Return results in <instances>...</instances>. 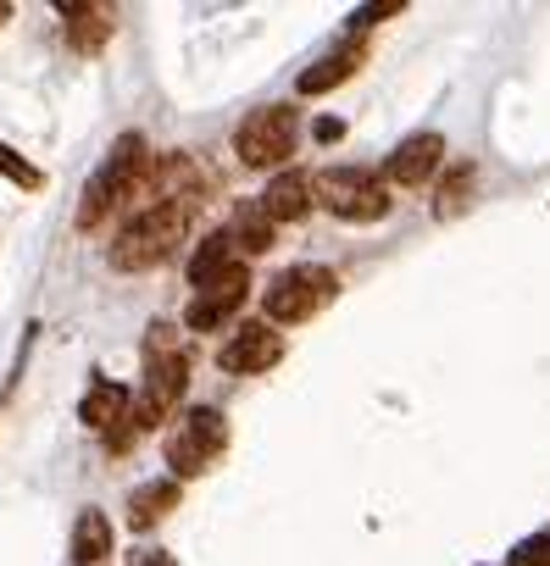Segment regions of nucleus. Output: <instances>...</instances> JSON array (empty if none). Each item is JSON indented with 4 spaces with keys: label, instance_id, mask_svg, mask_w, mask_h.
I'll list each match as a JSON object with an SVG mask.
<instances>
[{
    "label": "nucleus",
    "instance_id": "nucleus-1",
    "mask_svg": "<svg viewBox=\"0 0 550 566\" xmlns=\"http://www.w3.org/2000/svg\"><path fill=\"white\" fill-rule=\"evenodd\" d=\"M184 228H189V206H178V200L145 206V211L112 239V266H117V272H151V266H162V261L178 250Z\"/></svg>",
    "mask_w": 550,
    "mask_h": 566
},
{
    "label": "nucleus",
    "instance_id": "nucleus-2",
    "mask_svg": "<svg viewBox=\"0 0 550 566\" xmlns=\"http://www.w3.org/2000/svg\"><path fill=\"white\" fill-rule=\"evenodd\" d=\"M334 295H340V277H334V266H318V261L284 266L279 277L267 283V295H261V323H272V328L312 323L323 306H334Z\"/></svg>",
    "mask_w": 550,
    "mask_h": 566
},
{
    "label": "nucleus",
    "instance_id": "nucleus-3",
    "mask_svg": "<svg viewBox=\"0 0 550 566\" xmlns=\"http://www.w3.org/2000/svg\"><path fill=\"white\" fill-rule=\"evenodd\" d=\"M184 389H189V356H184L178 345H167L162 328H156L151 345H145V378H139V395H128V406H134V433L167 422V417L178 411Z\"/></svg>",
    "mask_w": 550,
    "mask_h": 566
},
{
    "label": "nucleus",
    "instance_id": "nucleus-4",
    "mask_svg": "<svg viewBox=\"0 0 550 566\" xmlns=\"http://www.w3.org/2000/svg\"><path fill=\"white\" fill-rule=\"evenodd\" d=\"M139 172H145V139L139 134H123L112 150H106V161L95 167V178L84 184V195H79V228L90 233V228H101L128 195H134V184H139Z\"/></svg>",
    "mask_w": 550,
    "mask_h": 566
},
{
    "label": "nucleus",
    "instance_id": "nucleus-5",
    "mask_svg": "<svg viewBox=\"0 0 550 566\" xmlns=\"http://www.w3.org/2000/svg\"><path fill=\"white\" fill-rule=\"evenodd\" d=\"M312 195L323 211H334L340 222H378L390 217V184L378 172H362V167H323L312 178Z\"/></svg>",
    "mask_w": 550,
    "mask_h": 566
},
{
    "label": "nucleus",
    "instance_id": "nucleus-6",
    "mask_svg": "<svg viewBox=\"0 0 550 566\" xmlns=\"http://www.w3.org/2000/svg\"><path fill=\"white\" fill-rule=\"evenodd\" d=\"M301 145V112L295 106H267V112H250L234 134V156L245 167H284Z\"/></svg>",
    "mask_w": 550,
    "mask_h": 566
},
{
    "label": "nucleus",
    "instance_id": "nucleus-7",
    "mask_svg": "<svg viewBox=\"0 0 550 566\" xmlns=\"http://www.w3.org/2000/svg\"><path fill=\"white\" fill-rule=\"evenodd\" d=\"M222 444H228V417H222V411H211V406L184 411L178 428L167 433V467H173V483L206 472V467L222 455Z\"/></svg>",
    "mask_w": 550,
    "mask_h": 566
},
{
    "label": "nucleus",
    "instance_id": "nucleus-8",
    "mask_svg": "<svg viewBox=\"0 0 550 566\" xmlns=\"http://www.w3.org/2000/svg\"><path fill=\"white\" fill-rule=\"evenodd\" d=\"M245 295H250V272H245V261H234L217 283H206V290H195V301L184 306V328H195V334H211V328H222L239 306H245Z\"/></svg>",
    "mask_w": 550,
    "mask_h": 566
},
{
    "label": "nucleus",
    "instance_id": "nucleus-9",
    "mask_svg": "<svg viewBox=\"0 0 550 566\" xmlns=\"http://www.w3.org/2000/svg\"><path fill=\"white\" fill-rule=\"evenodd\" d=\"M279 356H284V339H279V334H272L267 323H245V328H234V334L222 339L217 367L234 373V378H250V373L279 367Z\"/></svg>",
    "mask_w": 550,
    "mask_h": 566
},
{
    "label": "nucleus",
    "instance_id": "nucleus-10",
    "mask_svg": "<svg viewBox=\"0 0 550 566\" xmlns=\"http://www.w3.org/2000/svg\"><path fill=\"white\" fill-rule=\"evenodd\" d=\"M79 417H84L90 433H106L112 450H123L128 433H134V422H128V389L117 378H95L90 395H84V406H79Z\"/></svg>",
    "mask_w": 550,
    "mask_h": 566
},
{
    "label": "nucleus",
    "instance_id": "nucleus-11",
    "mask_svg": "<svg viewBox=\"0 0 550 566\" xmlns=\"http://www.w3.org/2000/svg\"><path fill=\"white\" fill-rule=\"evenodd\" d=\"M445 161V139L439 134H406L390 156H384V184H401V189H417L439 172Z\"/></svg>",
    "mask_w": 550,
    "mask_h": 566
},
{
    "label": "nucleus",
    "instance_id": "nucleus-12",
    "mask_svg": "<svg viewBox=\"0 0 550 566\" xmlns=\"http://www.w3.org/2000/svg\"><path fill=\"white\" fill-rule=\"evenodd\" d=\"M256 206L272 217V228H279V222H301L312 211V178L295 172V167H284L279 178L267 184V195H256Z\"/></svg>",
    "mask_w": 550,
    "mask_h": 566
},
{
    "label": "nucleus",
    "instance_id": "nucleus-13",
    "mask_svg": "<svg viewBox=\"0 0 550 566\" xmlns=\"http://www.w3.org/2000/svg\"><path fill=\"white\" fill-rule=\"evenodd\" d=\"M356 67H362V45H340V51H329L318 67H307V73L295 78V90H301V95H329V90L351 84Z\"/></svg>",
    "mask_w": 550,
    "mask_h": 566
},
{
    "label": "nucleus",
    "instance_id": "nucleus-14",
    "mask_svg": "<svg viewBox=\"0 0 550 566\" xmlns=\"http://www.w3.org/2000/svg\"><path fill=\"white\" fill-rule=\"evenodd\" d=\"M222 239H228V250L261 255V250H272V217L256 200H239L234 217H228V228H222Z\"/></svg>",
    "mask_w": 550,
    "mask_h": 566
},
{
    "label": "nucleus",
    "instance_id": "nucleus-15",
    "mask_svg": "<svg viewBox=\"0 0 550 566\" xmlns=\"http://www.w3.org/2000/svg\"><path fill=\"white\" fill-rule=\"evenodd\" d=\"M167 511H178V483H173V478H156V483L134 489V500H128V527H134V533H151Z\"/></svg>",
    "mask_w": 550,
    "mask_h": 566
},
{
    "label": "nucleus",
    "instance_id": "nucleus-16",
    "mask_svg": "<svg viewBox=\"0 0 550 566\" xmlns=\"http://www.w3.org/2000/svg\"><path fill=\"white\" fill-rule=\"evenodd\" d=\"M62 18H73V23H68L73 51H101V45L112 40V18H106V7H79V0H62Z\"/></svg>",
    "mask_w": 550,
    "mask_h": 566
},
{
    "label": "nucleus",
    "instance_id": "nucleus-17",
    "mask_svg": "<svg viewBox=\"0 0 550 566\" xmlns=\"http://www.w3.org/2000/svg\"><path fill=\"white\" fill-rule=\"evenodd\" d=\"M106 555H112V522L101 511H84L73 522V560L79 566H101Z\"/></svg>",
    "mask_w": 550,
    "mask_h": 566
},
{
    "label": "nucleus",
    "instance_id": "nucleus-18",
    "mask_svg": "<svg viewBox=\"0 0 550 566\" xmlns=\"http://www.w3.org/2000/svg\"><path fill=\"white\" fill-rule=\"evenodd\" d=\"M228 266H234V250H228V239H222V233H211V239L189 255V266H184V272H189L195 290H206V283H217Z\"/></svg>",
    "mask_w": 550,
    "mask_h": 566
},
{
    "label": "nucleus",
    "instance_id": "nucleus-19",
    "mask_svg": "<svg viewBox=\"0 0 550 566\" xmlns=\"http://www.w3.org/2000/svg\"><path fill=\"white\" fill-rule=\"evenodd\" d=\"M473 161H461V167H450V178L439 184V195H434V217L445 222V217H461V206H467V195H473Z\"/></svg>",
    "mask_w": 550,
    "mask_h": 566
},
{
    "label": "nucleus",
    "instance_id": "nucleus-20",
    "mask_svg": "<svg viewBox=\"0 0 550 566\" xmlns=\"http://www.w3.org/2000/svg\"><path fill=\"white\" fill-rule=\"evenodd\" d=\"M0 178H12L18 189H40L45 178L29 167V161H18V150H7V145H0Z\"/></svg>",
    "mask_w": 550,
    "mask_h": 566
},
{
    "label": "nucleus",
    "instance_id": "nucleus-21",
    "mask_svg": "<svg viewBox=\"0 0 550 566\" xmlns=\"http://www.w3.org/2000/svg\"><path fill=\"white\" fill-rule=\"evenodd\" d=\"M506 566H550V533L522 538V544L511 549V560H506Z\"/></svg>",
    "mask_w": 550,
    "mask_h": 566
},
{
    "label": "nucleus",
    "instance_id": "nucleus-22",
    "mask_svg": "<svg viewBox=\"0 0 550 566\" xmlns=\"http://www.w3.org/2000/svg\"><path fill=\"white\" fill-rule=\"evenodd\" d=\"M401 12V0H378V7H362V12H351V29H373L378 18H395Z\"/></svg>",
    "mask_w": 550,
    "mask_h": 566
},
{
    "label": "nucleus",
    "instance_id": "nucleus-23",
    "mask_svg": "<svg viewBox=\"0 0 550 566\" xmlns=\"http://www.w3.org/2000/svg\"><path fill=\"white\" fill-rule=\"evenodd\" d=\"M340 134H345V123H334V117H329V123H318V139H323V145H334Z\"/></svg>",
    "mask_w": 550,
    "mask_h": 566
},
{
    "label": "nucleus",
    "instance_id": "nucleus-24",
    "mask_svg": "<svg viewBox=\"0 0 550 566\" xmlns=\"http://www.w3.org/2000/svg\"><path fill=\"white\" fill-rule=\"evenodd\" d=\"M12 23V7H7V0H0V29H7Z\"/></svg>",
    "mask_w": 550,
    "mask_h": 566
}]
</instances>
